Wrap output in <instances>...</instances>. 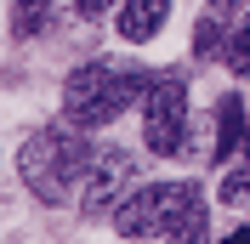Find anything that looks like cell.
I'll use <instances>...</instances> for the list:
<instances>
[{"instance_id": "cell-1", "label": "cell", "mask_w": 250, "mask_h": 244, "mask_svg": "<svg viewBox=\"0 0 250 244\" xmlns=\"http://www.w3.org/2000/svg\"><path fill=\"white\" fill-rule=\"evenodd\" d=\"M210 216H205V193L193 182H154L120 204V233L125 239H176L193 244L205 239Z\"/></svg>"}, {"instance_id": "cell-11", "label": "cell", "mask_w": 250, "mask_h": 244, "mask_svg": "<svg viewBox=\"0 0 250 244\" xmlns=\"http://www.w3.org/2000/svg\"><path fill=\"white\" fill-rule=\"evenodd\" d=\"M108 6H114V0H74V12L85 17V23H91V17H103V12H108Z\"/></svg>"}, {"instance_id": "cell-9", "label": "cell", "mask_w": 250, "mask_h": 244, "mask_svg": "<svg viewBox=\"0 0 250 244\" xmlns=\"http://www.w3.org/2000/svg\"><path fill=\"white\" fill-rule=\"evenodd\" d=\"M228 68H233L239 80L250 74V17H245V23L233 29V40H228Z\"/></svg>"}, {"instance_id": "cell-7", "label": "cell", "mask_w": 250, "mask_h": 244, "mask_svg": "<svg viewBox=\"0 0 250 244\" xmlns=\"http://www.w3.org/2000/svg\"><path fill=\"white\" fill-rule=\"evenodd\" d=\"M239 142H245V102L239 97H222L216 102V159L233 153Z\"/></svg>"}, {"instance_id": "cell-10", "label": "cell", "mask_w": 250, "mask_h": 244, "mask_svg": "<svg viewBox=\"0 0 250 244\" xmlns=\"http://www.w3.org/2000/svg\"><path fill=\"white\" fill-rule=\"evenodd\" d=\"M222 204H250V170H233L222 182Z\"/></svg>"}, {"instance_id": "cell-3", "label": "cell", "mask_w": 250, "mask_h": 244, "mask_svg": "<svg viewBox=\"0 0 250 244\" xmlns=\"http://www.w3.org/2000/svg\"><path fill=\"white\" fill-rule=\"evenodd\" d=\"M137 91H148L142 74H131L120 62H85V68H74L68 85H62V114H68V125H80V131H97V125L120 120L125 102H137Z\"/></svg>"}, {"instance_id": "cell-4", "label": "cell", "mask_w": 250, "mask_h": 244, "mask_svg": "<svg viewBox=\"0 0 250 244\" xmlns=\"http://www.w3.org/2000/svg\"><path fill=\"white\" fill-rule=\"evenodd\" d=\"M142 142L154 153H182V142H188V85L176 74L148 80V97H142Z\"/></svg>"}, {"instance_id": "cell-6", "label": "cell", "mask_w": 250, "mask_h": 244, "mask_svg": "<svg viewBox=\"0 0 250 244\" xmlns=\"http://www.w3.org/2000/svg\"><path fill=\"white\" fill-rule=\"evenodd\" d=\"M165 17H171V0H120V34L131 40V46L154 40Z\"/></svg>"}, {"instance_id": "cell-2", "label": "cell", "mask_w": 250, "mask_h": 244, "mask_svg": "<svg viewBox=\"0 0 250 244\" xmlns=\"http://www.w3.org/2000/svg\"><path fill=\"white\" fill-rule=\"evenodd\" d=\"M91 142H80L74 131H62V125H46V131H34L17 153V170H23V182H29L34 199H46V204H62L68 187L85 176L91 165Z\"/></svg>"}, {"instance_id": "cell-12", "label": "cell", "mask_w": 250, "mask_h": 244, "mask_svg": "<svg viewBox=\"0 0 250 244\" xmlns=\"http://www.w3.org/2000/svg\"><path fill=\"white\" fill-rule=\"evenodd\" d=\"M228 239H245V244H250V222H245V227H233V233H228Z\"/></svg>"}, {"instance_id": "cell-8", "label": "cell", "mask_w": 250, "mask_h": 244, "mask_svg": "<svg viewBox=\"0 0 250 244\" xmlns=\"http://www.w3.org/2000/svg\"><path fill=\"white\" fill-rule=\"evenodd\" d=\"M46 6L51 0H12V34L17 40H29V34L46 29Z\"/></svg>"}, {"instance_id": "cell-5", "label": "cell", "mask_w": 250, "mask_h": 244, "mask_svg": "<svg viewBox=\"0 0 250 244\" xmlns=\"http://www.w3.org/2000/svg\"><path fill=\"white\" fill-rule=\"evenodd\" d=\"M137 182V159L125 148H103L91 153V165L80 176V210L85 216H108L114 204H125V187Z\"/></svg>"}]
</instances>
